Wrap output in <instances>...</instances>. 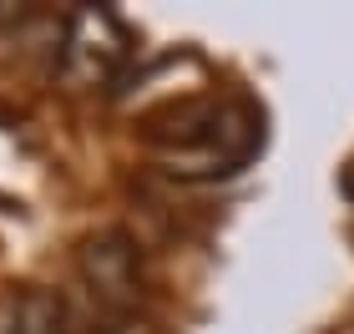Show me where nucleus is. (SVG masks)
<instances>
[{"label": "nucleus", "mask_w": 354, "mask_h": 334, "mask_svg": "<svg viewBox=\"0 0 354 334\" xmlns=\"http://www.w3.org/2000/svg\"><path fill=\"white\" fill-rule=\"evenodd\" d=\"M263 106L248 97H198L162 111L147 127V147L167 163L172 178L213 183L243 172L263 152Z\"/></svg>", "instance_id": "nucleus-1"}, {"label": "nucleus", "mask_w": 354, "mask_h": 334, "mask_svg": "<svg viewBox=\"0 0 354 334\" xmlns=\"http://www.w3.org/2000/svg\"><path fill=\"white\" fill-rule=\"evenodd\" d=\"M132 61V30L117 10L82 6L66 15L56 36V66L71 86H111Z\"/></svg>", "instance_id": "nucleus-2"}, {"label": "nucleus", "mask_w": 354, "mask_h": 334, "mask_svg": "<svg viewBox=\"0 0 354 334\" xmlns=\"http://www.w3.org/2000/svg\"><path fill=\"white\" fill-rule=\"evenodd\" d=\"M82 284L96 299V309H106L111 319H127L142 304V259L137 243L122 228L91 233L82 243Z\"/></svg>", "instance_id": "nucleus-3"}, {"label": "nucleus", "mask_w": 354, "mask_h": 334, "mask_svg": "<svg viewBox=\"0 0 354 334\" xmlns=\"http://www.w3.org/2000/svg\"><path fill=\"white\" fill-rule=\"evenodd\" d=\"M15 334H66V309L51 289L21 294V314H15Z\"/></svg>", "instance_id": "nucleus-4"}, {"label": "nucleus", "mask_w": 354, "mask_h": 334, "mask_svg": "<svg viewBox=\"0 0 354 334\" xmlns=\"http://www.w3.org/2000/svg\"><path fill=\"white\" fill-rule=\"evenodd\" d=\"M15 314H21V294L0 289V334H15Z\"/></svg>", "instance_id": "nucleus-5"}, {"label": "nucleus", "mask_w": 354, "mask_h": 334, "mask_svg": "<svg viewBox=\"0 0 354 334\" xmlns=\"http://www.w3.org/2000/svg\"><path fill=\"white\" fill-rule=\"evenodd\" d=\"M344 193H349V198H354V178H344Z\"/></svg>", "instance_id": "nucleus-6"}]
</instances>
